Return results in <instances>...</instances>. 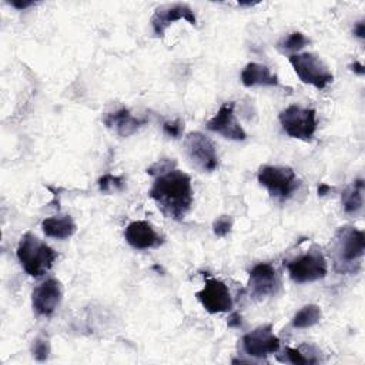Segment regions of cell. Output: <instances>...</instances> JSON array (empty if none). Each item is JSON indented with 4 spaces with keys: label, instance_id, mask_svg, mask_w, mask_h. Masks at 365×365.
<instances>
[{
    "label": "cell",
    "instance_id": "obj_29",
    "mask_svg": "<svg viewBox=\"0 0 365 365\" xmlns=\"http://www.w3.org/2000/svg\"><path fill=\"white\" fill-rule=\"evenodd\" d=\"M354 34H355L356 37H359V38H364V37H365V24H364V21H358V23L355 24V27H354Z\"/></svg>",
    "mask_w": 365,
    "mask_h": 365
},
{
    "label": "cell",
    "instance_id": "obj_32",
    "mask_svg": "<svg viewBox=\"0 0 365 365\" xmlns=\"http://www.w3.org/2000/svg\"><path fill=\"white\" fill-rule=\"evenodd\" d=\"M329 191H332V187H331V185L324 184V182L318 185V195H325V194H328Z\"/></svg>",
    "mask_w": 365,
    "mask_h": 365
},
{
    "label": "cell",
    "instance_id": "obj_1",
    "mask_svg": "<svg viewBox=\"0 0 365 365\" xmlns=\"http://www.w3.org/2000/svg\"><path fill=\"white\" fill-rule=\"evenodd\" d=\"M148 195L165 217L181 220L192 204L191 178L188 174L174 168L157 175Z\"/></svg>",
    "mask_w": 365,
    "mask_h": 365
},
{
    "label": "cell",
    "instance_id": "obj_22",
    "mask_svg": "<svg viewBox=\"0 0 365 365\" xmlns=\"http://www.w3.org/2000/svg\"><path fill=\"white\" fill-rule=\"evenodd\" d=\"M124 187V177L121 175H113V174H104L98 178V188L103 192H113L118 191Z\"/></svg>",
    "mask_w": 365,
    "mask_h": 365
},
{
    "label": "cell",
    "instance_id": "obj_18",
    "mask_svg": "<svg viewBox=\"0 0 365 365\" xmlns=\"http://www.w3.org/2000/svg\"><path fill=\"white\" fill-rule=\"evenodd\" d=\"M41 228L47 237L56 240L70 238L77 230L76 222L70 215H56L46 218L41 222Z\"/></svg>",
    "mask_w": 365,
    "mask_h": 365
},
{
    "label": "cell",
    "instance_id": "obj_27",
    "mask_svg": "<svg viewBox=\"0 0 365 365\" xmlns=\"http://www.w3.org/2000/svg\"><path fill=\"white\" fill-rule=\"evenodd\" d=\"M184 130V123L177 118V120H171V121H165L163 125V131L165 135L171 137V138H178L181 135Z\"/></svg>",
    "mask_w": 365,
    "mask_h": 365
},
{
    "label": "cell",
    "instance_id": "obj_20",
    "mask_svg": "<svg viewBox=\"0 0 365 365\" xmlns=\"http://www.w3.org/2000/svg\"><path fill=\"white\" fill-rule=\"evenodd\" d=\"M321 308L318 305H314V304H309V305H305L302 307L292 318V325L295 328H308V327H312L315 325L317 322H319L321 319Z\"/></svg>",
    "mask_w": 365,
    "mask_h": 365
},
{
    "label": "cell",
    "instance_id": "obj_3",
    "mask_svg": "<svg viewBox=\"0 0 365 365\" xmlns=\"http://www.w3.org/2000/svg\"><path fill=\"white\" fill-rule=\"evenodd\" d=\"M17 258L23 269L31 277L44 275L54 264L57 252L34 234L26 232L17 245Z\"/></svg>",
    "mask_w": 365,
    "mask_h": 365
},
{
    "label": "cell",
    "instance_id": "obj_8",
    "mask_svg": "<svg viewBox=\"0 0 365 365\" xmlns=\"http://www.w3.org/2000/svg\"><path fill=\"white\" fill-rule=\"evenodd\" d=\"M185 153L194 167L211 173L218 167V155L214 143L202 133H190L184 140Z\"/></svg>",
    "mask_w": 365,
    "mask_h": 365
},
{
    "label": "cell",
    "instance_id": "obj_10",
    "mask_svg": "<svg viewBox=\"0 0 365 365\" xmlns=\"http://www.w3.org/2000/svg\"><path fill=\"white\" fill-rule=\"evenodd\" d=\"M195 295L210 314L227 312L232 308V298L230 289L220 279L207 278L205 285Z\"/></svg>",
    "mask_w": 365,
    "mask_h": 365
},
{
    "label": "cell",
    "instance_id": "obj_5",
    "mask_svg": "<svg viewBox=\"0 0 365 365\" xmlns=\"http://www.w3.org/2000/svg\"><path fill=\"white\" fill-rule=\"evenodd\" d=\"M258 182L265 187L271 197L287 200L298 188L299 181L291 167L262 165L258 170Z\"/></svg>",
    "mask_w": 365,
    "mask_h": 365
},
{
    "label": "cell",
    "instance_id": "obj_17",
    "mask_svg": "<svg viewBox=\"0 0 365 365\" xmlns=\"http://www.w3.org/2000/svg\"><path fill=\"white\" fill-rule=\"evenodd\" d=\"M241 81L245 87L278 86L279 80L271 70L259 63H248L241 71Z\"/></svg>",
    "mask_w": 365,
    "mask_h": 365
},
{
    "label": "cell",
    "instance_id": "obj_23",
    "mask_svg": "<svg viewBox=\"0 0 365 365\" xmlns=\"http://www.w3.org/2000/svg\"><path fill=\"white\" fill-rule=\"evenodd\" d=\"M278 361L291 362V364H315L317 362L315 358L305 356L299 349L289 348V346L284 349V356H278Z\"/></svg>",
    "mask_w": 365,
    "mask_h": 365
},
{
    "label": "cell",
    "instance_id": "obj_24",
    "mask_svg": "<svg viewBox=\"0 0 365 365\" xmlns=\"http://www.w3.org/2000/svg\"><path fill=\"white\" fill-rule=\"evenodd\" d=\"M232 228V218L230 215H220L212 222V231L217 237H225Z\"/></svg>",
    "mask_w": 365,
    "mask_h": 365
},
{
    "label": "cell",
    "instance_id": "obj_12",
    "mask_svg": "<svg viewBox=\"0 0 365 365\" xmlns=\"http://www.w3.org/2000/svg\"><path fill=\"white\" fill-rule=\"evenodd\" d=\"M177 20H187L190 24L195 26L197 19L192 9L185 3H173L164 4L154 10L151 17V26L155 36L163 37L165 29Z\"/></svg>",
    "mask_w": 365,
    "mask_h": 365
},
{
    "label": "cell",
    "instance_id": "obj_6",
    "mask_svg": "<svg viewBox=\"0 0 365 365\" xmlns=\"http://www.w3.org/2000/svg\"><path fill=\"white\" fill-rule=\"evenodd\" d=\"M291 279L298 284L314 282L322 279L327 275V261L322 252L317 248L298 255L294 259L284 262Z\"/></svg>",
    "mask_w": 365,
    "mask_h": 365
},
{
    "label": "cell",
    "instance_id": "obj_16",
    "mask_svg": "<svg viewBox=\"0 0 365 365\" xmlns=\"http://www.w3.org/2000/svg\"><path fill=\"white\" fill-rule=\"evenodd\" d=\"M103 123L106 127L113 128L118 135L128 137L134 134L145 123V120L134 117L128 108L121 107L113 113H107L103 117Z\"/></svg>",
    "mask_w": 365,
    "mask_h": 365
},
{
    "label": "cell",
    "instance_id": "obj_4",
    "mask_svg": "<svg viewBox=\"0 0 365 365\" xmlns=\"http://www.w3.org/2000/svg\"><path fill=\"white\" fill-rule=\"evenodd\" d=\"M288 60L299 80L305 84L314 86L318 90L325 88L334 80L328 66L319 58V56L314 53L291 54Z\"/></svg>",
    "mask_w": 365,
    "mask_h": 365
},
{
    "label": "cell",
    "instance_id": "obj_25",
    "mask_svg": "<svg viewBox=\"0 0 365 365\" xmlns=\"http://www.w3.org/2000/svg\"><path fill=\"white\" fill-rule=\"evenodd\" d=\"M175 168V161L170 160V158H161L158 161H155L151 167L147 168V173L150 175H161L167 171H171Z\"/></svg>",
    "mask_w": 365,
    "mask_h": 365
},
{
    "label": "cell",
    "instance_id": "obj_26",
    "mask_svg": "<svg viewBox=\"0 0 365 365\" xmlns=\"http://www.w3.org/2000/svg\"><path fill=\"white\" fill-rule=\"evenodd\" d=\"M48 355H50V344H48V341L46 338H37L34 341V344H33V356L37 361L43 362V361H46L48 358Z\"/></svg>",
    "mask_w": 365,
    "mask_h": 365
},
{
    "label": "cell",
    "instance_id": "obj_30",
    "mask_svg": "<svg viewBox=\"0 0 365 365\" xmlns=\"http://www.w3.org/2000/svg\"><path fill=\"white\" fill-rule=\"evenodd\" d=\"M349 67H351V70H352L354 73H356V74H359V76H364V74H365V67H364L359 61H354Z\"/></svg>",
    "mask_w": 365,
    "mask_h": 365
},
{
    "label": "cell",
    "instance_id": "obj_15",
    "mask_svg": "<svg viewBox=\"0 0 365 365\" xmlns=\"http://www.w3.org/2000/svg\"><path fill=\"white\" fill-rule=\"evenodd\" d=\"M125 241L135 250L157 248L163 244V237L147 221L138 220L130 222L124 230Z\"/></svg>",
    "mask_w": 365,
    "mask_h": 365
},
{
    "label": "cell",
    "instance_id": "obj_19",
    "mask_svg": "<svg viewBox=\"0 0 365 365\" xmlns=\"http://www.w3.org/2000/svg\"><path fill=\"white\" fill-rule=\"evenodd\" d=\"M364 181L362 180H356L355 182H352L349 187H346L341 195V202L342 207L345 210V212L348 214H356L358 211L362 210V204H364Z\"/></svg>",
    "mask_w": 365,
    "mask_h": 365
},
{
    "label": "cell",
    "instance_id": "obj_14",
    "mask_svg": "<svg viewBox=\"0 0 365 365\" xmlns=\"http://www.w3.org/2000/svg\"><path fill=\"white\" fill-rule=\"evenodd\" d=\"M63 289L60 281L50 278L37 285L31 295L33 309L37 315H51L61 302Z\"/></svg>",
    "mask_w": 365,
    "mask_h": 365
},
{
    "label": "cell",
    "instance_id": "obj_13",
    "mask_svg": "<svg viewBox=\"0 0 365 365\" xmlns=\"http://www.w3.org/2000/svg\"><path fill=\"white\" fill-rule=\"evenodd\" d=\"M207 128L221 134L224 138L242 141L245 140L247 134L241 124L238 123L235 114H234V103L227 101L224 103L217 114L207 123Z\"/></svg>",
    "mask_w": 365,
    "mask_h": 365
},
{
    "label": "cell",
    "instance_id": "obj_31",
    "mask_svg": "<svg viewBox=\"0 0 365 365\" xmlns=\"http://www.w3.org/2000/svg\"><path fill=\"white\" fill-rule=\"evenodd\" d=\"M241 325V317L240 314L234 312L228 319V327H240Z\"/></svg>",
    "mask_w": 365,
    "mask_h": 365
},
{
    "label": "cell",
    "instance_id": "obj_2",
    "mask_svg": "<svg viewBox=\"0 0 365 365\" xmlns=\"http://www.w3.org/2000/svg\"><path fill=\"white\" fill-rule=\"evenodd\" d=\"M365 238L361 230L355 227H341L334 238L332 255L338 272H355L364 257Z\"/></svg>",
    "mask_w": 365,
    "mask_h": 365
},
{
    "label": "cell",
    "instance_id": "obj_11",
    "mask_svg": "<svg viewBox=\"0 0 365 365\" xmlns=\"http://www.w3.org/2000/svg\"><path fill=\"white\" fill-rule=\"evenodd\" d=\"M278 288L279 277L271 264L261 262L252 267V269L250 271L248 289L254 298L262 299L265 297H271L277 294Z\"/></svg>",
    "mask_w": 365,
    "mask_h": 365
},
{
    "label": "cell",
    "instance_id": "obj_7",
    "mask_svg": "<svg viewBox=\"0 0 365 365\" xmlns=\"http://www.w3.org/2000/svg\"><path fill=\"white\" fill-rule=\"evenodd\" d=\"M278 118L284 131L292 138L308 141L317 130V115L314 108L292 104L282 110Z\"/></svg>",
    "mask_w": 365,
    "mask_h": 365
},
{
    "label": "cell",
    "instance_id": "obj_28",
    "mask_svg": "<svg viewBox=\"0 0 365 365\" xmlns=\"http://www.w3.org/2000/svg\"><path fill=\"white\" fill-rule=\"evenodd\" d=\"M10 4H11L13 7L19 9V10H23V9H27V7L33 6V4H34V1H23V0H13V1H10Z\"/></svg>",
    "mask_w": 365,
    "mask_h": 365
},
{
    "label": "cell",
    "instance_id": "obj_21",
    "mask_svg": "<svg viewBox=\"0 0 365 365\" xmlns=\"http://www.w3.org/2000/svg\"><path fill=\"white\" fill-rule=\"evenodd\" d=\"M308 38L299 33V31H294L291 34H288L287 37H284L279 43H278V47L281 50H287V51H297V50H301L305 44H308Z\"/></svg>",
    "mask_w": 365,
    "mask_h": 365
},
{
    "label": "cell",
    "instance_id": "obj_9",
    "mask_svg": "<svg viewBox=\"0 0 365 365\" xmlns=\"http://www.w3.org/2000/svg\"><path fill=\"white\" fill-rule=\"evenodd\" d=\"M242 349L250 356L265 358L279 349V339L269 324L261 325L242 336Z\"/></svg>",
    "mask_w": 365,
    "mask_h": 365
}]
</instances>
